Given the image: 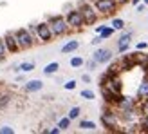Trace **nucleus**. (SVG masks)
<instances>
[{
  "label": "nucleus",
  "instance_id": "obj_1",
  "mask_svg": "<svg viewBox=\"0 0 148 134\" xmlns=\"http://www.w3.org/2000/svg\"><path fill=\"white\" fill-rule=\"evenodd\" d=\"M14 38H16V44H18L20 51L31 49V47L34 46V42H36V38L31 35V31H29V29H25V27L16 29V31H14Z\"/></svg>",
  "mask_w": 148,
  "mask_h": 134
},
{
  "label": "nucleus",
  "instance_id": "obj_2",
  "mask_svg": "<svg viewBox=\"0 0 148 134\" xmlns=\"http://www.w3.org/2000/svg\"><path fill=\"white\" fill-rule=\"evenodd\" d=\"M47 24L51 26V31H53L54 36H63L69 33V24L67 20H65V17H62V15H54V17H51L47 20Z\"/></svg>",
  "mask_w": 148,
  "mask_h": 134
},
{
  "label": "nucleus",
  "instance_id": "obj_3",
  "mask_svg": "<svg viewBox=\"0 0 148 134\" xmlns=\"http://www.w3.org/2000/svg\"><path fill=\"white\" fill-rule=\"evenodd\" d=\"M79 13H81V17H83V22H85V26H94L96 22H98V11H96V7L94 4L90 2H81L79 4Z\"/></svg>",
  "mask_w": 148,
  "mask_h": 134
},
{
  "label": "nucleus",
  "instance_id": "obj_4",
  "mask_svg": "<svg viewBox=\"0 0 148 134\" xmlns=\"http://www.w3.org/2000/svg\"><path fill=\"white\" fill-rule=\"evenodd\" d=\"M34 29H36V38H38L42 44H49L51 40L54 38L53 31H51V26L47 24V22H40V24H36Z\"/></svg>",
  "mask_w": 148,
  "mask_h": 134
},
{
  "label": "nucleus",
  "instance_id": "obj_5",
  "mask_svg": "<svg viewBox=\"0 0 148 134\" xmlns=\"http://www.w3.org/2000/svg\"><path fill=\"white\" fill-rule=\"evenodd\" d=\"M101 125H103L107 131L116 132V131H117V125H119L117 113H114V111H105V113L101 114Z\"/></svg>",
  "mask_w": 148,
  "mask_h": 134
},
{
  "label": "nucleus",
  "instance_id": "obj_6",
  "mask_svg": "<svg viewBox=\"0 0 148 134\" xmlns=\"http://www.w3.org/2000/svg\"><path fill=\"white\" fill-rule=\"evenodd\" d=\"M117 0H94V7L96 11L101 15H112L117 9Z\"/></svg>",
  "mask_w": 148,
  "mask_h": 134
},
{
  "label": "nucleus",
  "instance_id": "obj_7",
  "mask_svg": "<svg viewBox=\"0 0 148 134\" xmlns=\"http://www.w3.org/2000/svg\"><path fill=\"white\" fill-rule=\"evenodd\" d=\"M65 20H67V24H69L71 29H81V27L85 26L83 17H81L79 9H71L67 13V17H65Z\"/></svg>",
  "mask_w": 148,
  "mask_h": 134
},
{
  "label": "nucleus",
  "instance_id": "obj_8",
  "mask_svg": "<svg viewBox=\"0 0 148 134\" xmlns=\"http://www.w3.org/2000/svg\"><path fill=\"white\" fill-rule=\"evenodd\" d=\"M92 58H94L98 64H108L110 60H112V51H110V49H105V47H99V49L94 51Z\"/></svg>",
  "mask_w": 148,
  "mask_h": 134
},
{
  "label": "nucleus",
  "instance_id": "obj_9",
  "mask_svg": "<svg viewBox=\"0 0 148 134\" xmlns=\"http://www.w3.org/2000/svg\"><path fill=\"white\" fill-rule=\"evenodd\" d=\"M4 44H5L7 53H18V51H20L18 44H16V38H14V33H5V36H4Z\"/></svg>",
  "mask_w": 148,
  "mask_h": 134
},
{
  "label": "nucleus",
  "instance_id": "obj_10",
  "mask_svg": "<svg viewBox=\"0 0 148 134\" xmlns=\"http://www.w3.org/2000/svg\"><path fill=\"white\" fill-rule=\"evenodd\" d=\"M130 40H132V33H125L119 36V40H117V51L123 55V53H127L128 47H130Z\"/></svg>",
  "mask_w": 148,
  "mask_h": 134
},
{
  "label": "nucleus",
  "instance_id": "obj_11",
  "mask_svg": "<svg viewBox=\"0 0 148 134\" xmlns=\"http://www.w3.org/2000/svg\"><path fill=\"white\" fill-rule=\"evenodd\" d=\"M25 91L27 93H36V91H42L43 89V82L42 80H31V82H27L25 84Z\"/></svg>",
  "mask_w": 148,
  "mask_h": 134
},
{
  "label": "nucleus",
  "instance_id": "obj_12",
  "mask_svg": "<svg viewBox=\"0 0 148 134\" xmlns=\"http://www.w3.org/2000/svg\"><path fill=\"white\" fill-rule=\"evenodd\" d=\"M78 47H79V42H78V40H71V42H67V44H65V46L62 47V53H63V55L74 53V51H76Z\"/></svg>",
  "mask_w": 148,
  "mask_h": 134
},
{
  "label": "nucleus",
  "instance_id": "obj_13",
  "mask_svg": "<svg viewBox=\"0 0 148 134\" xmlns=\"http://www.w3.org/2000/svg\"><path fill=\"white\" fill-rule=\"evenodd\" d=\"M137 96L139 98H148V76L141 82V85H139V89H137Z\"/></svg>",
  "mask_w": 148,
  "mask_h": 134
},
{
  "label": "nucleus",
  "instance_id": "obj_14",
  "mask_svg": "<svg viewBox=\"0 0 148 134\" xmlns=\"http://www.w3.org/2000/svg\"><path fill=\"white\" fill-rule=\"evenodd\" d=\"M58 69H60V64H58V62H51V64H47L45 67H43V73H45V74H54V73H58Z\"/></svg>",
  "mask_w": 148,
  "mask_h": 134
},
{
  "label": "nucleus",
  "instance_id": "obj_15",
  "mask_svg": "<svg viewBox=\"0 0 148 134\" xmlns=\"http://www.w3.org/2000/svg\"><path fill=\"white\" fill-rule=\"evenodd\" d=\"M34 69V64L33 62H22L18 67H16V71H22V73H31Z\"/></svg>",
  "mask_w": 148,
  "mask_h": 134
},
{
  "label": "nucleus",
  "instance_id": "obj_16",
  "mask_svg": "<svg viewBox=\"0 0 148 134\" xmlns=\"http://www.w3.org/2000/svg\"><path fill=\"white\" fill-rule=\"evenodd\" d=\"M96 125L94 122H90V120H83V122H79V129H83V131H96Z\"/></svg>",
  "mask_w": 148,
  "mask_h": 134
},
{
  "label": "nucleus",
  "instance_id": "obj_17",
  "mask_svg": "<svg viewBox=\"0 0 148 134\" xmlns=\"http://www.w3.org/2000/svg\"><path fill=\"white\" fill-rule=\"evenodd\" d=\"M110 26H112L116 31H123L125 29V20L123 18H114L112 22H110Z\"/></svg>",
  "mask_w": 148,
  "mask_h": 134
},
{
  "label": "nucleus",
  "instance_id": "obj_18",
  "mask_svg": "<svg viewBox=\"0 0 148 134\" xmlns=\"http://www.w3.org/2000/svg\"><path fill=\"white\" fill-rule=\"evenodd\" d=\"M114 31H116V29H114L112 26H110V27H107V26H105V27H103V31L99 33V36H101L103 40H107V38H110V36L114 35Z\"/></svg>",
  "mask_w": 148,
  "mask_h": 134
},
{
  "label": "nucleus",
  "instance_id": "obj_19",
  "mask_svg": "<svg viewBox=\"0 0 148 134\" xmlns=\"http://www.w3.org/2000/svg\"><path fill=\"white\" fill-rule=\"evenodd\" d=\"M83 64H85V60H83L81 56H72V58H71V67H74V69H78V67H81Z\"/></svg>",
  "mask_w": 148,
  "mask_h": 134
},
{
  "label": "nucleus",
  "instance_id": "obj_20",
  "mask_svg": "<svg viewBox=\"0 0 148 134\" xmlns=\"http://www.w3.org/2000/svg\"><path fill=\"white\" fill-rule=\"evenodd\" d=\"M58 127H60L62 131H67V129L71 127V118H69V116H65V118H62V120L58 122Z\"/></svg>",
  "mask_w": 148,
  "mask_h": 134
},
{
  "label": "nucleus",
  "instance_id": "obj_21",
  "mask_svg": "<svg viewBox=\"0 0 148 134\" xmlns=\"http://www.w3.org/2000/svg\"><path fill=\"white\" fill-rule=\"evenodd\" d=\"M139 127H141L143 132H148V113L141 114V122H139Z\"/></svg>",
  "mask_w": 148,
  "mask_h": 134
},
{
  "label": "nucleus",
  "instance_id": "obj_22",
  "mask_svg": "<svg viewBox=\"0 0 148 134\" xmlns=\"http://www.w3.org/2000/svg\"><path fill=\"white\" fill-rule=\"evenodd\" d=\"M79 94H81V98H85V100H94V98H96L94 91H90V89H83Z\"/></svg>",
  "mask_w": 148,
  "mask_h": 134
},
{
  "label": "nucleus",
  "instance_id": "obj_23",
  "mask_svg": "<svg viewBox=\"0 0 148 134\" xmlns=\"http://www.w3.org/2000/svg\"><path fill=\"white\" fill-rule=\"evenodd\" d=\"M79 114H81V109H79V107H72V109L69 111V118H71V122H72V120H76Z\"/></svg>",
  "mask_w": 148,
  "mask_h": 134
},
{
  "label": "nucleus",
  "instance_id": "obj_24",
  "mask_svg": "<svg viewBox=\"0 0 148 134\" xmlns=\"http://www.w3.org/2000/svg\"><path fill=\"white\" fill-rule=\"evenodd\" d=\"M7 55V49H5V44H4V38H0V62L5 58Z\"/></svg>",
  "mask_w": 148,
  "mask_h": 134
},
{
  "label": "nucleus",
  "instance_id": "obj_25",
  "mask_svg": "<svg viewBox=\"0 0 148 134\" xmlns=\"http://www.w3.org/2000/svg\"><path fill=\"white\" fill-rule=\"evenodd\" d=\"M65 89H67V91H74V89H76V80H69L67 84L63 85Z\"/></svg>",
  "mask_w": 148,
  "mask_h": 134
},
{
  "label": "nucleus",
  "instance_id": "obj_26",
  "mask_svg": "<svg viewBox=\"0 0 148 134\" xmlns=\"http://www.w3.org/2000/svg\"><path fill=\"white\" fill-rule=\"evenodd\" d=\"M14 132V129L13 127H7V125H4L2 129H0V134H13Z\"/></svg>",
  "mask_w": 148,
  "mask_h": 134
},
{
  "label": "nucleus",
  "instance_id": "obj_27",
  "mask_svg": "<svg viewBox=\"0 0 148 134\" xmlns=\"http://www.w3.org/2000/svg\"><path fill=\"white\" fill-rule=\"evenodd\" d=\"M96 65H98V62H96L94 58H90V60L87 62V67H88V71H94V69H96Z\"/></svg>",
  "mask_w": 148,
  "mask_h": 134
},
{
  "label": "nucleus",
  "instance_id": "obj_28",
  "mask_svg": "<svg viewBox=\"0 0 148 134\" xmlns=\"http://www.w3.org/2000/svg\"><path fill=\"white\" fill-rule=\"evenodd\" d=\"M146 47H148V44H146V42H139L137 46H136V49H137V51H145Z\"/></svg>",
  "mask_w": 148,
  "mask_h": 134
},
{
  "label": "nucleus",
  "instance_id": "obj_29",
  "mask_svg": "<svg viewBox=\"0 0 148 134\" xmlns=\"http://www.w3.org/2000/svg\"><path fill=\"white\" fill-rule=\"evenodd\" d=\"M45 132H49V134H60L62 129H60V127H53V129H49V131H45Z\"/></svg>",
  "mask_w": 148,
  "mask_h": 134
},
{
  "label": "nucleus",
  "instance_id": "obj_30",
  "mask_svg": "<svg viewBox=\"0 0 148 134\" xmlns=\"http://www.w3.org/2000/svg\"><path fill=\"white\" fill-rule=\"evenodd\" d=\"M101 42H103V38H101V36L98 35L96 38H92V42H90V44H92V46H98V44H101Z\"/></svg>",
  "mask_w": 148,
  "mask_h": 134
},
{
  "label": "nucleus",
  "instance_id": "obj_31",
  "mask_svg": "<svg viewBox=\"0 0 148 134\" xmlns=\"http://www.w3.org/2000/svg\"><path fill=\"white\" fill-rule=\"evenodd\" d=\"M145 7H146V4H145V2H143L141 6H137V13H143V11H145Z\"/></svg>",
  "mask_w": 148,
  "mask_h": 134
},
{
  "label": "nucleus",
  "instance_id": "obj_32",
  "mask_svg": "<svg viewBox=\"0 0 148 134\" xmlns=\"http://www.w3.org/2000/svg\"><path fill=\"white\" fill-rule=\"evenodd\" d=\"M81 80H83V82H87V84H88V82H90V76H88V74H83V76H81Z\"/></svg>",
  "mask_w": 148,
  "mask_h": 134
},
{
  "label": "nucleus",
  "instance_id": "obj_33",
  "mask_svg": "<svg viewBox=\"0 0 148 134\" xmlns=\"http://www.w3.org/2000/svg\"><path fill=\"white\" fill-rule=\"evenodd\" d=\"M103 27H105V26H98V27H96V33H98V35H99V33L103 31Z\"/></svg>",
  "mask_w": 148,
  "mask_h": 134
},
{
  "label": "nucleus",
  "instance_id": "obj_34",
  "mask_svg": "<svg viewBox=\"0 0 148 134\" xmlns=\"http://www.w3.org/2000/svg\"><path fill=\"white\" fill-rule=\"evenodd\" d=\"M130 2V0H117V4H119V6H123V4H128Z\"/></svg>",
  "mask_w": 148,
  "mask_h": 134
},
{
  "label": "nucleus",
  "instance_id": "obj_35",
  "mask_svg": "<svg viewBox=\"0 0 148 134\" xmlns=\"http://www.w3.org/2000/svg\"><path fill=\"white\" fill-rule=\"evenodd\" d=\"M130 2H132V4H134V6H137L139 2H141V0H130Z\"/></svg>",
  "mask_w": 148,
  "mask_h": 134
},
{
  "label": "nucleus",
  "instance_id": "obj_36",
  "mask_svg": "<svg viewBox=\"0 0 148 134\" xmlns=\"http://www.w3.org/2000/svg\"><path fill=\"white\" fill-rule=\"evenodd\" d=\"M143 2H145V4H146V6H148V0H143Z\"/></svg>",
  "mask_w": 148,
  "mask_h": 134
}]
</instances>
